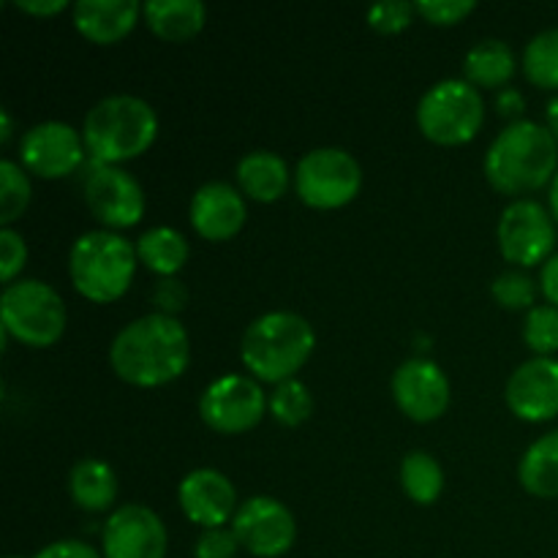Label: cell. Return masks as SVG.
<instances>
[{"label": "cell", "instance_id": "35", "mask_svg": "<svg viewBox=\"0 0 558 558\" xmlns=\"http://www.w3.org/2000/svg\"><path fill=\"white\" fill-rule=\"evenodd\" d=\"M238 550L240 539L238 534H234V529H205L194 545V558H234Z\"/></svg>", "mask_w": 558, "mask_h": 558}, {"label": "cell", "instance_id": "34", "mask_svg": "<svg viewBox=\"0 0 558 558\" xmlns=\"http://www.w3.org/2000/svg\"><path fill=\"white\" fill-rule=\"evenodd\" d=\"M414 9L434 25H456L466 20L477 9V3L474 0H417Z\"/></svg>", "mask_w": 558, "mask_h": 558}, {"label": "cell", "instance_id": "39", "mask_svg": "<svg viewBox=\"0 0 558 558\" xmlns=\"http://www.w3.org/2000/svg\"><path fill=\"white\" fill-rule=\"evenodd\" d=\"M16 9L27 11V14L36 16H52L58 11L65 9V0H16Z\"/></svg>", "mask_w": 558, "mask_h": 558}, {"label": "cell", "instance_id": "5", "mask_svg": "<svg viewBox=\"0 0 558 558\" xmlns=\"http://www.w3.org/2000/svg\"><path fill=\"white\" fill-rule=\"evenodd\" d=\"M136 245L112 229L80 234L69 251V276L76 292L93 303L123 298L136 272Z\"/></svg>", "mask_w": 558, "mask_h": 558}, {"label": "cell", "instance_id": "42", "mask_svg": "<svg viewBox=\"0 0 558 558\" xmlns=\"http://www.w3.org/2000/svg\"><path fill=\"white\" fill-rule=\"evenodd\" d=\"M11 129H14V125H11L9 109H0V145H5V142L11 140Z\"/></svg>", "mask_w": 558, "mask_h": 558}, {"label": "cell", "instance_id": "32", "mask_svg": "<svg viewBox=\"0 0 558 558\" xmlns=\"http://www.w3.org/2000/svg\"><path fill=\"white\" fill-rule=\"evenodd\" d=\"M414 11L417 9L409 0H385V3L371 5L365 20H368L371 27L381 33H401L403 27H409Z\"/></svg>", "mask_w": 558, "mask_h": 558}, {"label": "cell", "instance_id": "40", "mask_svg": "<svg viewBox=\"0 0 558 558\" xmlns=\"http://www.w3.org/2000/svg\"><path fill=\"white\" fill-rule=\"evenodd\" d=\"M496 107H499L501 114H518L526 107V101H523V96L515 87H505V90L499 93V98H496Z\"/></svg>", "mask_w": 558, "mask_h": 558}, {"label": "cell", "instance_id": "3", "mask_svg": "<svg viewBox=\"0 0 558 558\" xmlns=\"http://www.w3.org/2000/svg\"><path fill=\"white\" fill-rule=\"evenodd\" d=\"M316 347V332L305 316L294 311H270L245 327L240 357L256 381L294 379Z\"/></svg>", "mask_w": 558, "mask_h": 558}, {"label": "cell", "instance_id": "31", "mask_svg": "<svg viewBox=\"0 0 558 558\" xmlns=\"http://www.w3.org/2000/svg\"><path fill=\"white\" fill-rule=\"evenodd\" d=\"M490 292L499 305L510 311H523L534 308V298H537V283L532 281V276L521 270H505L494 278L490 283Z\"/></svg>", "mask_w": 558, "mask_h": 558}, {"label": "cell", "instance_id": "7", "mask_svg": "<svg viewBox=\"0 0 558 558\" xmlns=\"http://www.w3.org/2000/svg\"><path fill=\"white\" fill-rule=\"evenodd\" d=\"M485 118L477 87L466 80H441L423 93L417 104V125L436 145H463L474 140Z\"/></svg>", "mask_w": 558, "mask_h": 558}, {"label": "cell", "instance_id": "18", "mask_svg": "<svg viewBox=\"0 0 558 558\" xmlns=\"http://www.w3.org/2000/svg\"><path fill=\"white\" fill-rule=\"evenodd\" d=\"M189 218L196 234L213 240V243H221L243 229L245 199L234 185L223 183V180H210L191 196Z\"/></svg>", "mask_w": 558, "mask_h": 558}, {"label": "cell", "instance_id": "27", "mask_svg": "<svg viewBox=\"0 0 558 558\" xmlns=\"http://www.w3.org/2000/svg\"><path fill=\"white\" fill-rule=\"evenodd\" d=\"M523 71L539 87H558V27L539 31L523 49Z\"/></svg>", "mask_w": 558, "mask_h": 558}, {"label": "cell", "instance_id": "23", "mask_svg": "<svg viewBox=\"0 0 558 558\" xmlns=\"http://www.w3.org/2000/svg\"><path fill=\"white\" fill-rule=\"evenodd\" d=\"M463 74L474 87H501L515 74V52L501 38H483L463 58Z\"/></svg>", "mask_w": 558, "mask_h": 558}, {"label": "cell", "instance_id": "24", "mask_svg": "<svg viewBox=\"0 0 558 558\" xmlns=\"http://www.w3.org/2000/svg\"><path fill=\"white\" fill-rule=\"evenodd\" d=\"M518 480L529 494L539 499H556L558 496V430L539 436L521 458Z\"/></svg>", "mask_w": 558, "mask_h": 558}, {"label": "cell", "instance_id": "14", "mask_svg": "<svg viewBox=\"0 0 558 558\" xmlns=\"http://www.w3.org/2000/svg\"><path fill=\"white\" fill-rule=\"evenodd\" d=\"M104 558H163L167 529L161 518L145 505H123L107 518L101 529Z\"/></svg>", "mask_w": 558, "mask_h": 558}, {"label": "cell", "instance_id": "29", "mask_svg": "<svg viewBox=\"0 0 558 558\" xmlns=\"http://www.w3.org/2000/svg\"><path fill=\"white\" fill-rule=\"evenodd\" d=\"M31 180L25 169L11 158L0 161V227H11L31 205Z\"/></svg>", "mask_w": 558, "mask_h": 558}, {"label": "cell", "instance_id": "12", "mask_svg": "<svg viewBox=\"0 0 558 558\" xmlns=\"http://www.w3.org/2000/svg\"><path fill=\"white\" fill-rule=\"evenodd\" d=\"M232 529L240 539V548L259 558L283 556L298 537L294 515L272 496H251L240 501Z\"/></svg>", "mask_w": 558, "mask_h": 558}, {"label": "cell", "instance_id": "17", "mask_svg": "<svg viewBox=\"0 0 558 558\" xmlns=\"http://www.w3.org/2000/svg\"><path fill=\"white\" fill-rule=\"evenodd\" d=\"M183 515L202 529H218L238 512V490L218 469H194L178 485Z\"/></svg>", "mask_w": 558, "mask_h": 558}, {"label": "cell", "instance_id": "13", "mask_svg": "<svg viewBox=\"0 0 558 558\" xmlns=\"http://www.w3.org/2000/svg\"><path fill=\"white\" fill-rule=\"evenodd\" d=\"M22 167L47 180L71 174L85 161V140L63 120H44L31 125L20 142Z\"/></svg>", "mask_w": 558, "mask_h": 558}, {"label": "cell", "instance_id": "10", "mask_svg": "<svg viewBox=\"0 0 558 558\" xmlns=\"http://www.w3.org/2000/svg\"><path fill=\"white\" fill-rule=\"evenodd\" d=\"M501 256L512 265L534 267L554 256L556 223L545 205L534 199H515L505 207L496 227Z\"/></svg>", "mask_w": 558, "mask_h": 558}, {"label": "cell", "instance_id": "38", "mask_svg": "<svg viewBox=\"0 0 558 558\" xmlns=\"http://www.w3.org/2000/svg\"><path fill=\"white\" fill-rule=\"evenodd\" d=\"M539 289H543L545 300L558 308V251L543 265V272H539Z\"/></svg>", "mask_w": 558, "mask_h": 558}, {"label": "cell", "instance_id": "41", "mask_svg": "<svg viewBox=\"0 0 558 558\" xmlns=\"http://www.w3.org/2000/svg\"><path fill=\"white\" fill-rule=\"evenodd\" d=\"M545 120H548V131L556 136L558 142V96L548 101V109H545Z\"/></svg>", "mask_w": 558, "mask_h": 558}, {"label": "cell", "instance_id": "37", "mask_svg": "<svg viewBox=\"0 0 558 558\" xmlns=\"http://www.w3.org/2000/svg\"><path fill=\"white\" fill-rule=\"evenodd\" d=\"M33 558H104L93 545L82 543V539H58L49 543L47 548L38 550Z\"/></svg>", "mask_w": 558, "mask_h": 558}, {"label": "cell", "instance_id": "33", "mask_svg": "<svg viewBox=\"0 0 558 558\" xmlns=\"http://www.w3.org/2000/svg\"><path fill=\"white\" fill-rule=\"evenodd\" d=\"M27 259V245L22 234L11 227H0V278L3 283H14L16 272L25 267Z\"/></svg>", "mask_w": 558, "mask_h": 558}, {"label": "cell", "instance_id": "8", "mask_svg": "<svg viewBox=\"0 0 558 558\" xmlns=\"http://www.w3.org/2000/svg\"><path fill=\"white\" fill-rule=\"evenodd\" d=\"M363 185V169L357 158L343 147H316L305 153L294 169L298 196L311 207L332 210L343 207L357 196Z\"/></svg>", "mask_w": 558, "mask_h": 558}, {"label": "cell", "instance_id": "2", "mask_svg": "<svg viewBox=\"0 0 558 558\" xmlns=\"http://www.w3.org/2000/svg\"><path fill=\"white\" fill-rule=\"evenodd\" d=\"M558 142L548 125L512 120L485 153V178L501 194H523L554 183Z\"/></svg>", "mask_w": 558, "mask_h": 558}, {"label": "cell", "instance_id": "26", "mask_svg": "<svg viewBox=\"0 0 558 558\" xmlns=\"http://www.w3.org/2000/svg\"><path fill=\"white\" fill-rule=\"evenodd\" d=\"M401 485L412 501L434 505L445 490V472L430 452L412 450L401 463Z\"/></svg>", "mask_w": 558, "mask_h": 558}, {"label": "cell", "instance_id": "11", "mask_svg": "<svg viewBox=\"0 0 558 558\" xmlns=\"http://www.w3.org/2000/svg\"><path fill=\"white\" fill-rule=\"evenodd\" d=\"M82 191L90 213L107 229L134 227L145 216V191L134 174L118 163L93 161Z\"/></svg>", "mask_w": 558, "mask_h": 558}, {"label": "cell", "instance_id": "4", "mask_svg": "<svg viewBox=\"0 0 558 558\" xmlns=\"http://www.w3.org/2000/svg\"><path fill=\"white\" fill-rule=\"evenodd\" d=\"M158 114L145 98L114 93L93 104L82 123V140L93 161L120 163L142 156L156 142Z\"/></svg>", "mask_w": 558, "mask_h": 558}, {"label": "cell", "instance_id": "16", "mask_svg": "<svg viewBox=\"0 0 558 558\" xmlns=\"http://www.w3.org/2000/svg\"><path fill=\"white\" fill-rule=\"evenodd\" d=\"M507 407L526 423H545L558 414V360L532 357L507 379Z\"/></svg>", "mask_w": 558, "mask_h": 558}, {"label": "cell", "instance_id": "30", "mask_svg": "<svg viewBox=\"0 0 558 558\" xmlns=\"http://www.w3.org/2000/svg\"><path fill=\"white\" fill-rule=\"evenodd\" d=\"M523 341L537 357H550L558 349V308L556 305H534L523 322Z\"/></svg>", "mask_w": 558, "mask_h": 558}, {"label": "cell", "instance_id": "43", "mask_svg": "<svg viewBox=\"0 0 558 558\" xmlns=\"http://www.w3.org/2000/svg\"><path fill=\"white\" fill-rule=\"evenodd\" d=\"M550 216L556 218L558 221V172H556V178H554V183H550Z\"/></svg>", "mask_w": 558, "mask_h": 558}, {"label": "cell", "instance_id": "36", "mask_svg": "<svg viewBox=\"0 0 558 558\" xmlns=\"http://www.w3.org/2000/svg\"><path fill=\"white\" fill-rule=\"evenodd\" d=\"M185 300H189V292H185V287L178 278H161L153 287V303L158 305V314L174 316L178 311L185 308Z\"/></svg>", "mask_w": 558, "mask_h": 558}, {"label": "cell", "instance_id": "22", "mask_svg": "<svg viewBox=\"0 0 558 558\" xmlns=\"http://www.w3.org/2000/svg\"><path fill=\"white\" fill-rule=\"evenodd\" d=\"M69 494L82 510H109L114 496H118V477H114L109 463L98 461V458H82L69 474Z\"/></svg>", "mask_w": 558, "mask_h": 558}, {"label": "cell", "instance_id": "6", "mask_svg": "<svg viewBox=\"0 0 558 558\" xmlns=\"http://www.w3.org/2000/svg\"><path fill=\"white\" fill-rule=\"evenodd\" d=\"M0 322L11 338L27 347H52L65 330V303L49 283L22 278L0 294Z\"/></svg>", "mask_w": 558, "mask_h": 558}, {"label": "cell", "instance_id": "20", "mask_svg": "<svg viewBox=\"0 0 558 558\" xmlns=\"http://www.w3.org/2000/svg\"><path fill=\"white\" fill-rule=\"evenodd\" d=\"M142 16L163 41H185L205 27L207 9L202 0H145Z\"/></svg>", "mask_w": 558, "mask_h": 558}, {"label": "cell", "instance_id": "28", "mask_svg": "<svg viewBox=\"0 0 558 558\" xmlns=\"http://www.w3.org/2000/svg\"><path fill=\"white\" fill-rule=\"evenodd\" d=\"M267 407H270V414L287 428H298L314 412V398H311V390L300 379H287L281 385H276V390L267 398Z\"/></svg>", "mask_w": 558, "mask_h": 558}, {"label": "cell", "instance_id": "19", "mask_svg": "<svg viewBox=\"0 0 558 558\" xmlns=\"http://www.w3.org/2000/svg\"><path fill=\"white\" fill-rule=\"evenodd\" d=\"M142 5L136 0H76L74 25L96 44H114L129 36Z\"/></svg>", "mask_w": 558, "mask_h": 558}, {"label": "cell", "instance_id": "15", "mask_svg": "<svg viewBox=\"0 0 558 558\" xmlns=\"http://www.w3.org/2000/svg\"><path fill=\"white\" fill-rule=\"evenodd\" d=\"M392 398L409 420L430 423L450 407V379L434 360L412 357L392 374Z\"/></svg>", "mask_w": 558, "mask_h": 558}, {"label": "cell", "instance_id": "25", "mask_svg": "<svg viewBox=\"0 0 558 558\" xmlns=\"http://www.w3.org/2000/svg\"><path fill=\"white\" fill-rule=\"evenodd\" d=\"M136 256L147 270L172 278L189 259V240L172 227H153L136 238Z\"/></svg>", "mask_w": 558, "mask_h": 558}, {"label": "cell", "instance_id": "44", "mask_svg": "<svg viewBox=\"0 0 558 558\" xmlns=\"http://www.w3.org/2000/svg\"><path fill=\"white\" fill-rule=\"evenodd\" d=\"M9 558H20V556H9Z\"/></svg>", "mask_w": 558, "mask_h": 558}, {"label": "cell", "instance_id": "9", "mask_svg": "<svg viewBox=\"0 0 558 558\" xmlns=\"http://www.w3.org/2000/svg\"><path fill=\"white\" fill-rule=\"evenodd\" d=\"M267 409L265 390L256 379L227 374L213 379L199 398V417L210 430L223 436L245 434L262 423Z\"/></svg>", "mask_w": 558, "mask_h": 558}, {"label": "cell", "instance_id": "21", "mask_svg": "<svg viewBox=\"0 0 558 558\" xmlns=\"http://www.w3.org/2000/svg\"><path fill=\"white\" fill-rule=\"evenodd\" d=\"M238 183L251 199L276 202L289 185V167L278 153L251 150L238 161Z\"/></svg>", "mask_w": 558, "mask_h": 558}, {"label": "cell", "instance_id": "1", "mask_svg": "<svg viewBox=\"0 0 558 558\" xmlns=\"http://www.w3.org/2000/svg\"><path fill=\"white\" fill-rule=\"evenodd\" d=\"M191 360V341L174 316H140L120 327L109 347V365L123 381L136 387H158L178 379Z\"/></svg>", "mask_w": 558, "mask_h": 558}]
</instances>
